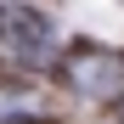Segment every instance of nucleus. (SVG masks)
<instances>
[{
    "label": "nucleus",
    "mask_w": 124,
    "mask_h": 124,
    "mask_svg": "<svg viewBox=\"0 0 124 124\" xmlns=\"http://www.w3.org/2000/svg\"><path fill=\"white\" fill-rule=\"evenodd\" d=\"M0 45L17 62H51L56 56V23L28 0H11V6H0Z\"/></svg>",
    "instance_id": "f257e3e1"
},
{
    "label": "nucleus",
    "mask_w": 124,
    "mask_h": 124,
    "mask_svg": "<svg viewBox=\"0 0 124 124\" xmlns=\"http://www.w3.org/2000/svg\"><path fill=\"white\" fill-rule=\"evenodd\" d=\"M68 79L85 96L113 101V96H124V56H113V51H73L68 56Z\"/></svg>",
    "instance_id": "f03ea898"
}]
</instances>
